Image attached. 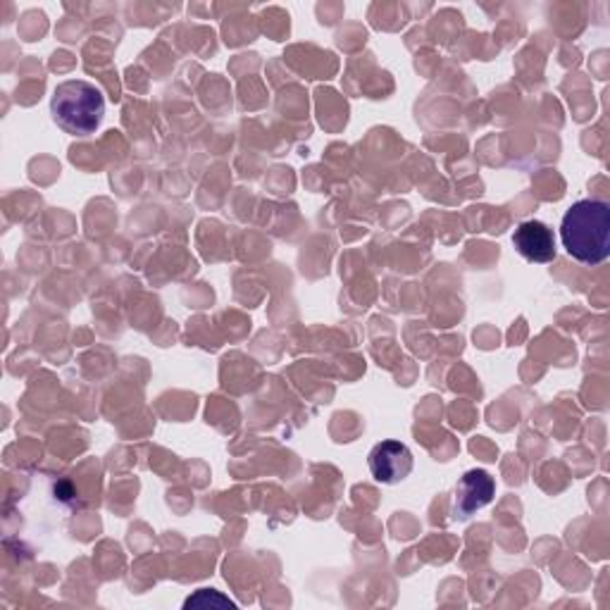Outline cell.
<instances>
[{"mask_svg": "<svg viewBox=\"0 0 610 610\" xmlns=\"http://www.w3.org/2000/svg\"><path fill=\"white\" fill-rule=\"evenodd\" d=\"M560 241L575 261L599 265L610 255V207L603 201L584 199L568 207L560 224Z\"/></svg>", "mask_w": 610, "mask_h": 610, "instance_id": "cell-1", "label": "cell"}, {"mask_svg": "<svg viewBox=\"0 0 610 610\" xmlns=\"http://www.w3.org/2000/svg\"><path fill=\"white\" fill-rule=\"evenodd\" d=\"M51 112L65 132L74 136H89L103 122L105 99L101 89L82 82V79H72V82H65L55 89Z\"/></svg>", "mask_w": 610, "mask_h": 610, "instance_id": "cell-2", "label": "cell"}, {"mask_svg": "<svg viewBox=\"0 0 610 610\" xmlns=\"http://www.w3.org/2000/svg\"><path fill=\"white\" fill-rule=\"evenodd\" d=\"M370 472L382 485H398L413 472V454L406 444L400 441H382L377 444L370 458Z\"/></svg>", "mask_w": 610, "mask_h": 610, "instance_id": "cell-3", "label": "cell"}, {"mask_svg": "<svg viewBox=\"0 0 610 610\" xmlns=\"http://www.w3.org/2000/svg\"><path fill=\"white\" fill-rule=\"evenodd\" d=\"M496 481L485 470H470L465 472L456 487V504H454V518L468 520L472 512L485 508L494 501Z\"/></svg>", "mask_w": 610, "mask_h": 610, "instance_id": "cell-4", "label": "cell"}, {"mask_svg": "<svg viewBox=\"0 0 610 610\" xmlns=\"http://www.w3.org/2000/svg\"><path fill=\"white\" fill-rule=\"evenodd\" d=\"M512 244H516L518 253L529 263H553L558 248H556V236L539 220H527L512 234Z\"/></svg>", "mask_w": 610, "mask_h": 610, "instance_id": "cell-5", "label": "cell"}, {"mask_svg": "<svg viewBox=\"0 0 610 610\" xmlns=\"http://www.w3.org/2000/svg\"><path fill=\"white\" fill-rule=\"evenodd\" d=\"M205 606H215V608H236L234 601H230L227 597H222L220 591L215 589H201L196 591L194 597H189L184 608H205Z\"/></svg>", "mask_w": 610, "mask_h": 610, "instance_id": "cell-6", "label": "cell"}]
</instances>
